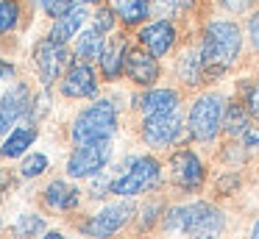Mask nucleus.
Masks as SVG:
<instances>
[{
    "label": "nucleus",
    "mask_w": 259,
    "mask_h": 239,
    "mask_svg": "<svg viewBox=\"0 0 259 239\" xmlns=\"http://www.w3.org/2000/svg\"><path fill=\"white\" fill-rule=\"evenodd\" d=\"M240 47H242L240 25L229 20H212L203 28V42H201L203 75H209V78L223 75L229 67H234Z\"/></svg>",
    "instance_id": "f257e3e1"
},
{
    "label": "nucleus",
    "mask_w": 259,
    "mask_h": 239,
    "mask_svg": "<svg viewBox=\"0 0 259 239\" xmlns=\"http://www.w3.org/2000/svg\"><path fill=\"white\" fill-rule=\"evenodd\" d=\"M226 225V217L220 209L195 200V203L187 206H176L167 209L164 214V231L170 236H192V239H214L220 236Z\"/></svg>",
    "instance_id": "f03ea898"
},
{
    "label": "nucleus",
    "mask_w": 259,
    "mask_h": 239,
    "mask_svg": "<svg viewBox=\"0 0 259 239\" xmlns=\"http://www.w3.org/2000/svg\"><path fill=\"white\" fill-rule=\"evenodd\" d=\"M117 131V109L109 100H98L90 109H84L73 122V142L90 145V142H109Z\"/></svg>",
    "instance_id": "7ed1b4c3"
},
{
    "label": "nucleus",
    "mask_w": 259,
    "mask_h": 239,
    "mask_svg": "<svg viewBox=\"0 0 259 239\" xmlns=\"http://www.w3.org/2000/svg\"><path fill=\"white\" fill-rule=\"evenodd\" d=\"M223 98L214 92L201 94V98L192 103L190 117H187V131H190L192 139L198 142H209V139L218 136V131L223 128Z\"/></svg>",
    "instance_id": "20e7f679"
},
{
    "label": "nucleus",
    "mask_w": 259,
    "mask_h": 239,
    "mask_svg": "<svg viewBox=\"0 0 259 239\" xmlns=\"http://www.w3.org/2000/svg\"><path fill=\"white\" fill-rule=\"evenodd\" d=\"M159 178H162L159 161L153 159V156H140V159L131 161L123 175H117L112 181V192L117 195V198H134V195H140V192L153 189L159 183Z\"/></svg>",
    "instance_id": "39448f33"
},
{
    "label": "nucleus",
    "mask_w": 259,
    "mask_h": 239,
    "mask_svg": "<svg viewBox=\"0 0 259 239\" xmlns=\"http://www.w3.org/2000/svg\"><path fill=\"white\" fill-rule=\"evenodd\" d=\"M112 159V145L109 142H90L78 145L73 150V156L67 159V175L73 178H90L95 172H101Z\"/></svg>",
    "instance_id": "423d86ee"
},
{
    "label": "nucleus",
    "mask_w": 259,
    "mask_h": 239,
    "mask_svg": "<svg viewBox=\"0 0 259 239\" xmlns=\"http://www.w3.org/2000/svg\"><path fill=\"white\" fill-rule=\"evenodd\" d=\"M134 209L131 203H112V206H103L98 214H92L90 220L84 222V233L92 239H112L125 222L131 220Z\"/></svg>",
    "instance_id": "0eeeda50"
},
{
    "label": "nucleus",
    "mask_w": 259,
    "mask_h": 239,
    "mask_svg": "<svg viewBox=\"0 0 259 239\" xmlns=\"http://www.w3.org/2000/svg\"><path fill=\"white\" fill-rule=\"evenodd\" d=\"M34 64H36V70H39L42 83L51 86V83L62 75L64 67H67V47H64L62 42H56V39H51V36L42 39L34 50Z\"/></svg>",
    "instance_id": "6e6552de"
},
{
    "label": "nucleus",
    "mask_w": 259,
    "mask_h": 239,
    "mask_svg": "<svg viewBox=\"0 0 259 239\" xmlns=\"http://www.w3.org/2000/svg\"><path fill=\"white\" fill-rule=\"evenodd\" d=\"M170 175L184 192H198L203 186V164L192 150H176L170 156Z\"/></svg>",
    "instance_id": "1a4fd4ad"
},
{
    "label": "nucleus",
    "mask_w": 259,
    "mask_h": 239,
    "mask_svg": "<svg viewBox=\"0 0 259 239\" xmlns=\"http://www.w3.org/2000/svg\"><path fill=\"white\" fill-rule=\"evenodd\" d=\"M181 120L179 114H156V117H145L142 120V139L153 148H170L173 142L181 139Z\"/></svg>",
    "instance_id": "9d476101"
},
{
    "label": "nucleus",
    "mask_w": 259,
    "mask_h": 239,
    "mask_svg": "<svg viewBox=\"0 0 259 239\" xmlns=\"http://www.w3.org/2000/svg\"><path fill=\"white\" fill-rule=\"evenodd\" d=\"M31 111V92L25 83H14L0 100V133H6L14 122H20Z\"/></svg>",
    "instance_id": "9b49d317"
},
{
    "label": "nucleus",
    "mask_w": 259,
    "mask_h": 239,
    "mask_svg": "<svg viewBox=\"0 0 259 239\" xmlns=\"http://www.w3.org/2000/svg\"><path fill=\"white\" fill-rule=\"evenodd\" d=\"M176 25L170 20H156V22H148L145 28L140 31V42L148 53L153 56H167L176 44Z\"/></svg>",
    "instance_id": "f8f14e48"
},
{
    "label": "nucleus",
    "mask_w": 259,
    "mask_h": 239,
    "mask_svg": "<svg viewBox=\"0 0 259 239\" xmlns=\"http://www.w3.org/2000/svg\"><path fill=\"white\" fill-rule=\"evenodd\" d=\"M125 75L140 86H151L159 78V61L148 50H128L125 53Z\"/></svg>",
    "instance_id": "ddd939ff"
},
{
    "label": "nucleus",
    "mask_w": 259,
    "mask_h": 239,
    "mask_svg": "<svg viewBox=\"0 0 259 239\" xmlns=\"http://www.w3.org/2000/svg\"><path fill=\"white\" fill-rule=\"evenodd\" d=\"M62 92L67 98H92L98 92V78L87 61H78L67 70V75L62 81Z\"/></svg>",
    "instance_id": "4468645a"
},
{
    "label": "nucleus",
    "mask_w": 259,
    "mask_h": 239,
    "mask_svg": "<svg viewBox=\"0 0 259 239\" xmlns=\"http://www.w3.org/2000/svg\"><path fill=\"white\" fill-rule=\"evenodd\" d=\"M125 53H128V44H125L123 36H112L103 44V53L98 61H101V70L109 81H114V78L125 70Z\"/></svg>",
    "instance_id": "2eb2a0df"
},
{
    "label": "nucleus",
    "mask_w": 259,
    "mask_h": 239,
    "mask_svg": "<svg viewBox=\"0 0 259 239\" xmlns=\"http://www.w3.org/2000/svg\"><path fill=\"white\" fill-rule=\"evenodd\" d=\"M140 109L145 117L156 114H173L179 109V92L176 89H151L140 98Z\"/></svg>",
    "instance_id": "dca6fc26"
},
{
    "label": "nucleus",
    "mask_w": 259,
    "mask_h": 239,
    "mask_svg": "<svg viewBox=\"0 0 259 239\" xmlns=\"http://www.w3.org/2000/svg\"><path fill=\"white\" fill-rule=\"evenodd\" d=\"M87 22V11L81 9V6H75V9H70L67 14L56 17V22H53V31H51V39H56V42H70V39L75 36V33L81 31V25Z\"/></svg>",
    "instance_id": "f3484780"
},
{
    "label": "nucleus",
    "mask_w": 259,
    "mask_h": 239,
    "mask_svg": "<svg viewBox=\"0 0 259 239\" xmlns=\"http://www.w3.org/2000/svg\"><path fill=\"white\" fill-rule=\"evenodd\" d=\"M45 203L56 211H73L78 206V189L64 181H53L45 189Z\"/></svg>",
    "instance_id": "a211bd4d"
},
{
    "label": "nucleus",
    "mask_w": 259,
    "mask_h": 239,
    "mask_svg": "<svg viewBox=\"0 0 259 239\" xmlns=\"http://www.w3.org/2000/svg\"><path fill=\"white\" fill-rule=\"evenodd\" d=\"M109 6H112V11L125 22V25L142 22L148 17V9H151L148 0H109Z\"/></svg>",
    "instance_id": "6ab92c4d"
},
{
    "label": "nucleus",
    "mask_w": 259,
    "mask_h": 239,
    "mask_svg": "<svg viewBox=\"0 0 259 239\" xmlns=\"http://www.w3.org/2000/svg\"><path fill=\"white\" fill-rule=\"evenodd\" d=\"M34 139H36V128H14V131L6 136L0 153L6 156V159H17V156H23L25 150L34 145Z\"/></svg>",
    "instance_id": "aec40b11"
},
{
    "label": "nucleus",
    "mask_w": 259,
    "mask_h": 239,
    "mask_svg": "<svg viewBox=\"0 0 259 239\" xmlns=\"http://www.w3.org/2000/svg\"><path fill=\"white\" fill-rule=\"evenodd\" d=\"M103 44H106V39H103L95 28H92V31H84L78 36V42H75V56H78L81 61H87V64H90V61L101 59Z\"/></svg>",
    "instance_id": "412c9836"
},
{
    "label": "nucleus",
    "mask_w": 259,
    "mask_h": 239,
    "mask_svg": "<svg viewBox=\"0 0 259 239\" xmlns=\"http://www.w3.org/2000/svg\"><path fill=\"white\" fill-rule=\"evenodd\" d=\"M179 75L187 86H198L203 75V64H201V50H184L179 61Z\"/></svg>",
    "instance_id": "4be33fe9"
},
{
    "label": "nucleus",
    "mask_w": 259,
    "mask_h": 239,
    "mask_svg": "<svg viewBox=\"0 0 259 239\" xmlns=\"http://www.w3.org/2000/svg\"><path fill=\"white\" fill-rule=\"evenodd\" d=\"M251 125V111L245 109V106H240V103H231L229 109L223 111V128H226V133H231V136H237L240 133L242 136V131Z\"/></svg>",
    "instance_id": "5701e85b"
},
{
    "label": "nucleus",
    "mask_w": 259,
    "mask_h": 239,
    "mask_svg": "<svg viewBox=\"0 0 259 239\" xmlns=\"http://www.w3.org/2000/svg\"><path fill=\"white\" fill-rule=\"evenodd\" d=\"M39 231H45V220L36 214H20L17 222H14V233L20 239H28V236H36Z\"/></svg>",
    "instance_id": "b1692460"
},
{
    "label": "nucleus",
    "mask_w": 259,
    "mask_h": 239,
    "mask_svg": "<svg viewBox=\"0 0 259 239\" xmlns=\"http://www.w3.org/2000/svg\"><path fill=\"white\" fill-rule=\"evenodd\" d=\"M20 20V6L14 0H0V36L9 33Z\"/></svg>",
    "instance_id": "393cba45"
},
{
    "label": "nucleus",
    "mask_w": 259,
    "mask_h": 239,
    "mask_svg": "<svg viewBox=\"0 0 259 239\" xmlns=\"http://www.w3.org/2000/svg\"><path fill=\"white\" fill-rule=\"evenodd\" d=\"M23 175L25 178H36V175H42V172L48 170V156H42V153H31L28 159L23 161Z\"/></svg>",
    "instance_id": "a878e982"
},
{
    "label": "nucleus",
    "mask_w": 259,
    "mask_h": 239,
    "mask_svg": "<svg viewBox=\"0 0 259 239\" xmlns=\"http://www.w3.org/2000/svg\"><path fill=\"white\" fill-rule=\"evenodd\" d=\"M164 14H184L187 9L192 6V0H153Z\"/></svg>",
    "instance_id": "bb28decb"
},
{
    "label": "nucleus",
    "mask_w": 259,
    "mask_h": 239,
    "mask_svg": "<svg viewBox=\"0 0 259 239\" xmlns=\"http://www.w3.org/2000/svg\"><path fill=\"white\" fill-rule=\"evenodd\" d=\"M114 28V11L112 9H101L95 14V31L98 33H109Z\"/></svg>",
    "instance_id": "cd10ccee"
},
{
    "label": "nucleus",
    "mask_w": 259,
    "mask_h": 239,
    "mask_svg": "<svg viewBox=\"0 0 259 239\" xmlns=\"http://www.w3.org/2000/svg\"><path fill=\"white\" fill-rule=\"evenodd\" d=\"M70 9H75V0H51V3L45 6V11L51 17H62V14H67Z\"/></svg>",
    "instance_id": "c85d7f7f"
},
{
    "label": "nucleus",
    "mask_w": 259,
    "mask_h": 239,
    "mask_svg": "<svg viewBox=\"0 0 259 239\" xmlns=\"http://www.w3.org/2000/svg\"><path fill=\"white\" fill-rule=\"evenodd\" d=\"M242 145L245 148H251V150H259V125H248L245 131H242Z\"/></svg>",
    "instance_id": "c756f323"
},
{
    "label": "nucleus",
    "mask_w": 259,
    "mask_h": 239,
    "mask_svg": "<svg viewBox=\"0 0 259 239\" xmlns=\"http://www.w3.org/2000/svg\"><path fill=\"white\" fill-rule=\"evenodd\" d=\"M248 111L259 117V81L253 83V86H251V92H248Z\"/></svg>",
    "instance_id": "7c9ffc66"
},
{
    "label": "nucleus",
    "mask_w": 259,
    "mask_h": 239,
    "mask_svg": "<svg viewBox=\"0 0 259 239\" xmlns=\"http://www.w3.org/2000/svg\"><path fill=\"white\" fill-rule=\"evenodd\" d=\"M248 33H251V42H253V47L259 50V14H253L251 20H248Z\"/></svg>",
    "instance_id": "2f4dec72"
},
{
    "label": "nucleus",
    "mask_w": 259,
    "mask_h": 239,
    "mask_svg": "<svg viewBox=\"0 0 259 239\" xmlns=\"http://www.w3.org/2000/svg\"><path fill=\"white\" fill-rule=\"evenodd\" d=\"M220 3H223L229 11H245L248 6H251V0H220Z\"/></svg>",
    "instance_id": "473e14b6"
},
{
    "label": "nucleus",
    "mask_w": 259,
    "mask_h": 239,
    "mask_svg": "<svg viewBox=\"0 0 259 239\" xmlns=\"http://www.w3.org/2000/svg\"><path fill=\"white\" fill-rule=\"evenodd\" d=\"M12 72H14V67L6 64V61L0 59V78H3V75H12Z\"/></svg>",
    "instance_id": "72a5a7b5"
},
{
    "label": "nucleus",
    "mask_w": 259,
    "mask_h": 239,
    "mask_svg": "<svg viewBox=\"0 0 259 239\" xmlns=\"http://www.w3.org/2000/svg\"><path fill=\"white\" fill-rule=\"evenodd\" d=\"M42 239H64V236H62V233H59V231H51V233H45V236H42Z\"/></svg>",
    "instance_id": "f704fd0d"
},
{
    "label": "nucleus",
    "mask_w": 259,
    "mask_h": 239,
    "mask_svg": "<svg viewBox=\"0 0 259 239\" xmlns=\"http://www.w3.org/2000/svg\"><path fill=\"white\" fill-rule=\"evenodd\" d=\"M251 239H259V220L253 222V228H251Z\"/></svg>",
    "instance_id": "c9c22d12"
},
{
    "label": "nucleus",
    "mask_w": 259,
    "mask_h": 239,
    "mask_svg": "<svg viewBox=\"0 0 259 239\" xmlns=\"http://www.w3.org/2000/svg\"><path fill=\"white\" fill-rule=\"evenodd\" d=\"M75 3H81V6H87V3H98V0H75Z\"/></svg>",
    "instance_id": "e433bc0d"
},
{
    "label": "nucleus",
    "mask_w": 259,
    "mask_h": 239,
    "mask_svg": "<svg viewBox=\"0 0 259 239\" xmlns=\"http://www.w3.org/2000/svg\"><path fill=\"white\" fill-rule=\"evenodd\" d=\"M48 3H51V0H36V6H42V9H45Z\"/></svg>",
    "instance_id": "4c0bfd02"
}]
</instances>
